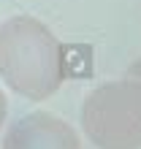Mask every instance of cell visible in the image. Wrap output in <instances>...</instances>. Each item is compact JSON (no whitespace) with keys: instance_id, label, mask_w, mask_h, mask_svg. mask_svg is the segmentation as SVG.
I'll list each match as a JSON object with an SVG mask.
<instances>
[{"instance_id":"5","label":"cell","mask_w":141,"mask_h":149,"mask_svg":"<svg viewBox=\"0 0 141 149\" xmlns=\"http://www.w3.org/2000/svg\"><path fill=\"white\" fill-rule=\"evenodd\" d=\"M6 114H8V103H6L3 90H0V127H3V122H6Z\"/></svg>"},{"instance_id":"2","label":"cell","mask_w":141,"mask_h":149,"mask_svg":"<svg viewBox=\"0 0 141 149\" xmlns=\"http://www.w3.org/2000/svg\"><path fill=\"white\" fill-rule=\"evenodd\" d=\"M82 130L98 149H141V81L98 84L82 103Z\"/></svg>"},{"instance_id":"1","label":"cell","mask_w":141,"mask_h":149,"mask_svg":"<svg viewBox=\"0 0 141 149\" xmlns=\"http://www.w3.org/2000/svg\"><path fill=\"white\" fill-rule=\"evenodd\" d=\"M0 79L30 100L52 98L65 81V52L35 16H11L0 24Z\"/></svg>"},{"instance_id":"3","label":"cell","mask_w":141,"mask_h":149,"mask_svg":"<svg viewBox=\"0 0 141 149\" xmlns=\"http://www.w3.org/2000/svg\"><path fill=\"white\" fill-rule=\"evenodd\" d=\"M3 149H82V141L65 119L49 111H33L8 127Z\"/></svg>"},{"instance_id":"4","label":"cell","mask_w":141,"mask_h":149,"mask_svg":"<svg viewBox=\"0 0 141 149\" xmlns=\"http://www.w3.org/2000/svg\"><path fill=\"white\" fill-rule=\"evenodd\" d=\"M125 76H128V79H136V81H141V57L136 60V63H130V68H128Z\"/></svg>"}]
</instances>
